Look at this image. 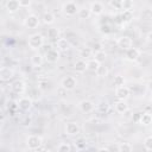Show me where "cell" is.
I'll return each mask as SVG.
<instances>
[{"label":"cell","mask_w":152,"mask_h":152,"mask_svg":"<svg viewBox=\"0 0 152 152\" xmlns=\"http://www.w3.org/2000/svg\"><path fill=\"white\" fill-rule=\"evenodd\" d=\"M27 45L31 50H39L44 45V37L40 33H33L27 38Z\"/></svg>","instance_id":"obj_1"},{"label":"cell","mask_w":152,"mask_h":152,"mask_svg":"<svg viewBox=\"0 0 152 152\" xmlns=\"http://www.w3.org/2000/svg\"><path fill=\"white\" fill-rule=\"evenodd\" d=\"M43 145V138L40 135H37V134H31L26 138V146L28 150L31 151H36V150H39Z\"/></svg>","instance_id":"obj_2"},{"label":"cell","mask_w":152,"mask_h":152,"mask_svg":"<svg viewBox=\"0 0 152 152\" xmlns=\"http://www.w3.org/2000/svg\"><path fill=\"white\" fill-rule=\"evenodd\" d=\"M61 87L64 88L66 91L74 90L77 87V80H76V77H74L71 75H68V76L63 77L62 81H61Z\"/></svg>","instance_id":"obj_3"},{"label":"cell","mask_w":152,"mask_h":152,"mask_svg":"<svg viewBox=\"0 0 152 152\" xmlns=\"http://www.w3.org/2000/svg\"><path fill=\"white\" fill-rule=\"evenodd\" d=\"M78 11V7L77 5L74 2V1H66L63 4L62 6V12L63 14H65L66 17H72V15H76Z\"/></svg>","instance_id":"obj_4"},{"label":"cell","mask_w":152,"mask_h":152,"mask_svg":"<svg viewBox=\"0 0 152 152\" xmlns=\"http://www.w3.org/2000/svg\"><path fill=\"white\" fill-rule=\"evenodd\" d=\"M44 56V61L48 62V63H57L59 61V57H61V53L57 49H48V51L43 55Z\"/></svg>","instance_id":"obj_5"},{"label":"cell","mask_w":152,"mask_h":152,"mask_svg":"<svg viewBox=\"0 0 152 152\" xmlns=\"http://www.w3.org/2000/svg\"><path fill=\"white\" fill-rule=\"evenodd\" d=\"M114 94H115V97H116L118 100H124V101H126V100H128L129 96H131V89L124 84V86H120V87H115Z\"/></svg>","instance_id":"obj_6"},{"label":"cell","mask_w":152,"mask_h":152,"mask_svg":"<svg viewBox=\"0 0 152 152\" xmlns=\"http://www.w3.org/2000/svg\"><path fill=\"white\" fill-rule=\"evenodd\" d=\"M80 126L77 122L75 121H70V122H66L65 126H64V132L66 135H70V137H76L80 134Z\"/></svg>","instance_id":"obj_7"},{"label":"cell","mask_w":152,"mask_h":152,"mask_svg":"<svg viewBox=\"0 0 152 152\" xmlns=\"http://www.w3.org/2000/svg\"><path fill=\"white\" fill-rule=\"evenodd\" d=\"M116 46L121 50H127L129 48L133 46V39L128 36H120L118 39H116Z\"/></svg>","instance_id":"obj_8"},{"label":"cell","mask_w":152,"mask_h":152,"mask_svg":"<svg viewBox=\"0 0 152 152\" xmlns=\"http://www.w3.org/2000/svg\"><path fill=\"white\" fill-rule=\"evenodd\" d=\"M95 103L90 100H82L78 102V109L84 114H90L95 110Z\"/></svg>","instance_id":"obj_9"},{"label":"cell","mask_w":152,"mask_h":152,"mask_svg":"<svg viewBox=\"0 0 152 152\" xmlns=\"http://www.w3.org/2000/svg\"><path fill=\"white\" fill-rule=\"evenodd\" d=\"M39 23H40V20H39V18H38V15H36V14H28V15L25 18V20H24L25 27H27V28H30V30L37 28V27L39 26Z\"/></svg>","instance_id":"obj_10"},{"label":"cell","mask_w":152,"mask_h":152,"mask_svg":"<svg viewBox=\"0 0 152 152\" xmlns=\"http://www.w3.org/2000/svg\"><path fill=\"white\" fill-rule=\"evenodd\" d=\"M17 104H18V108H19V109H21V110H24V112H27V110H30V109L32 108L33 102H32V99H31V97H28V96H23V97H20V99L18 100Z\"/></svg>","instance_id":"obj_11"},{"label":"cell","mask_w":152,"mask_h":152,"mask_svg":"<svg viewBox=\"0 0 152 152\" xmlns=\"http://www.w3.org/2000/svg\"><path fill=\"white\" fill-rule=\"evenodd\" d=\"M140 55H141V51H140L138 48H134V46L127 49L126 52H125V57H126V59L129 61V62L137 61V59L140 57Z\"/></svg>","instance_id":"obj_12"},{"label":"cell","mask_w":152,"mask_h":152,"mask_svg":"<svg viewBox=\"0 0 152 152\" xmlns=\"http://www.w3.org/2000/svg\"><path fill=\"white\" fill-rule=\"evenodd\" d=\"M14 76V70L10 66H2L0 68V81L7 82L10 80H12Z\"/></svg>","instance_id":"obj_13"},{"label":"cell","mask_w":152,"mask_h":152,"mask_svg":"<svg viewBox=\"0 0 152 152\" xmlns=\"http://www.w3.org/2000/svg\"><path fill=\"white\" fill-rule=\"evenodd\" d=\"M89 11H90V13H91L93 15H96V17H97V15H101V14L103 13L104 8H103V5H102L100 1H94V2L90 4Z\"/></svg>","instance_id":"obj_14"},{"label":"cell","mask_w":152,"mask_h":152,"mask_svg":"<svg viewBox=\"0 0 152 152\" xmlns=\"http://www.w3.org/2000/svg\"><path fill=\"white\" fill-rule=\"evenodd\" d=\"M56 48L59 52H66L70 49V42L66 38H58L56 40Z\"/></svg>","instance_id":"obj_15"},{"label":"cell","mask_w":152,"mask_h":152,"mask_svg":"<svg viewBox=\"0 0 152 152\" xmlns=\"http://www.w3.org/2000/svg\"><path fill=\"white\" fill-rule=\"evenodd\" d=\"M30 63H31L32 66H34V68H39V66H42L43 63H44V56H43L42 53L37 52V53H34V55L31 56V58H30Z\"/></svg>","instance_id":"obj_16"},{"label":"cell","mask_w":152,"mask_h":152,"mask_svg":"<svg viewBox=\"0 0 152 152\" xmlns=\"http://www.w3.org/2000/svg\"><path fill=\"white\" fill-rule=\"evenodd\" d=\"M138 122L141 126H150L152 122V114L150 112H144L141 114H139V119Z\"/></svg>","instance_id":"obj_17"},{"label":"cell","mask_w":152,"mask_h":152,"mask_svg":"<svg viewBox=\"0 0 152 152\" xmlns=\"http://www.w3.org/2000/svg\"><path fill=\"white\" fill-rule=\"evenodd\" d=\"M5 8H6V11H7L8 13L13 14V13L18 12L19 8H20L19 1H18V0H7V1H6V5H5Z\"/></svg>","instance_id":"obj_18"},{"label":"cell","mask_w":152,"mask_h":152,"mask_svg":"<svg viewBox=\"0 0 152 152\" xmlns=\"http://www.w3.org/2000/svg\"><path fill=\"white\" fill-rule=\"evenodd\" d=\"M114 109L116 113L119 114H125L127 110H128V104L126 101L124 100H118L115 103H114Z\"/></svg>","instance_id":"obj_19"},{"label":"cell","mask_w":152,"mask_h":152,"mask_svg":"<svg viewBox=\"0 0 152 152\" xmlns=\"http://www.w3.org/2000/svg\"><path fill=\"white\" fill-rule=\"evenodd\" d=\"M74 70L76 72H78V74H83L87 70V61L86 59H82V58H78L74 63Z\"/></svg>","instance_id":"obj_20"},{"label":"cell","mask_w":152,"mask_h":152,"mask_svg":"<svg viewBox=\"0 0 152 152\" xmlns=\"http://www.w3.org/2000/svg\"><path fill=\"white\" fill-rule=\"evenodd\" d=\"M25 88H26L25 82L21 81V80H18V81L13 82L12 86H11V89H12L14 93H17V94H21V93L25 90Z\"/></svg>","instance_id":"obj_21"},{"label":"cell","mask_w":152,"mask_h":152,"mask_svg":"<svg viewBox=\"0 0 152 152\" xmlns=\"http://www.w3.org/2000/svg\"><path fill=\"white\" fill-rule=\"evenodd\" d=\"M42 20H43V23H44L45 25H51V24H53V23L56 21V17H55V14H53L52 12L48 11V12H44V13H43Z\"/></svg>","instance_id":"obj_22"},{"label":"cell","mask_w":152,"mask_h":152,"mask_svg":"<svg viewBox=\"0 0 152 152\" xmlns=\"http://www.w3.org/2000/svg\"><path fill=\"white\" fill-rule=\"evenodd\" d=\"M93 53H94V50L91 49V48H89V46H84V48H82L81 50H80V58H82V59H89L90 57H93Z\"/></svg>","instance_id":"obj_23"},{"label":"cell","mask_w":152,"mask_h":152,"mask_svg":"<svg viewBox=\"0 0 152 152\" xmlns=\"http://www.w3.org/2000/svg\"><path fill=\"white\" fill-rule=\"evenodd\" d=\"M101 63H99L96 59L94 58H89L87 59V70L90 71V72H96V70L99 69Z\"/></svg>","instance_id":"obj_24"},{"label":"cell","mask_w":152,"mask_h":152,"mask_svg":"<svg viewBox=\"0 0 152 152\" xmlns=\"http://www.w3.org/2000/svg\"><path fill=\"white\" fill-rule=\"evenodd\" d=\"M93 57H94V59H96L99 63L102 64V63L106 61V58H107V53H106L104 50L99 49V50H96V51L93 53Z\"/></svg>","instance_id":"obj_25"},{"label":"cell","mask_w":152,"mask_h":152,"mask_svg":"<svg viewBox=\"0 0 152 152\" xmlns=\"http://www.w3.org/2000/svg\"><path fill=\"white\" fill-rule=\"evenodd\" d=\"M77 17H78V19H81V20H86V19H89V17L91 15V13H90V11H89V8H87V7H81V8H78V11H77Z\"/></svg>","instance_id":"obj_26"},{"label":"cell","mask_w":152,"mask_h":152,"mask_svg":"<svg viewBox=\"0 0 152 152\" xmlns=\"http://www.w3.org/2000/svg\"><path fill=\"white\" fill-rule=\"evenodd\" d=\"M46 37H48V39H50V40H55V42H56V40L59 38V30L56 28V27L49 28V30L46 31Z\"/></svg>","instance_id":"obj_27"},{"label":"cell","mask_w":152,"mask_h":152,"mask_svg":"<svg viewBox=\"0 0 152 152\" xmlns=\"http://www.w3.org/2000/svg\"><path fill=\"white\" fill-rule=\"evenodd\" d=\"M134 1L133 0H122L121 11H133Z\"/></svg>","instance_id":"obj_28"},{"label":"cell","mask_w":152,"mask_h":152,"mask_svg":"<svg viewBox=\"0 0 152 152\" xmlns=\"http://www.w3.org/2000/svg\"><path fill=\"white\" fill-rule=\"evenodd\" d=\"M142 146H144V148H145L147 152H151V151H152V135L145 137L144 142H142Z\"/></svg>","instance_id":"obj_29"},{"label":"cell","mask_w":152,"mask_h":152,"mask_svg":"<svg viewBox=\"0 0 152 152\" xmlns=\"http://www.w3.org/2000/svg\"><path fill=\"white\" fill-rule=\"evenodd\" d=\"M121 19H122V21L129 23L133 19V11H122L121 12Z\"/></svg>","instance_id":"obj_30"},{"label":"cell","mask_w":152,"mask_h":152,"mask_svg":"<svg viewBox=\"0 0 152 152\" xmlns=\"http://www.w3.org/2000/svg\"><path fill=\"white\" fill-rule=\"evenodd\" d=\"M125 82H126V80H125V77H124L122 75H115L114 78H113V84H114L115 87L124 86Z\"/></svg>","instance_id":"obj_31"},{"label":"cell","mask_w":152,"mask_h":152,"mask_svg":"<svg viewBox=\"0 0 152 152\" xmlns=\"http://www.w3.org/2000/svg\"><path fill=\"white\" fill-rule=\"evenodd\" d=\"M71 150H72V147L69 142H59V145L57 146V151H59V152H70Z\"/></svg>","instance_id":"obj_32"},{"label":"cell","mask_w":152,"mask_h":152,"mask_svg":"<svg viewBox=\"0 0 152 152\" xmlns=\"http://www.w3.org/2000/svg\"><path fill=\"white\" fill-rule=\"evenodd\" d=\"M133 146L129 142H120L119 144V152H131Z\"/></svg>","instance_id":"obj_33"},{"label":"cell","mask_w":152,"mask_h":152,"mask_svg":"<svg viewBox=\"0 0 152 152\" xmlns=\"http://www.w3.org/2000/svg\"><path fill=\"white\" fill-rule=\"evenodd\" d=\"M97 76H100V77H104V76H107L108 75V69H107V66H104V65H102V64H100V66H99V69L96 70V72H95Z\"/></svg>","instance_id":"obj_34"},{"label":"cell","mask_w":152,"mask_h":152,"mask_svg":"<svg viewBox=\"0 0 152 152\" xmlns=\"http://www.w3.org/2000/svg\"><path fill=\"white\" fill-rule=\"evenodd\" d=\"M109 5L114 8V10H121V5H122V0H110Z\"/></svg>","instance_id":"obj_35"},{"label":"cell","mask_w":152,"mask_h":152,"mask_svg":"<svg viewBox=\"0 0 152 152\" xmlns=\"http://www.w3.org/2000/svg\"><path fill=\"white\" fill-rule=\"evenodd\" d=\"M19 1V6L23 7V8H27L31 6V2L32 0H18Z\"/></svg>","instance_id":"obj_36"},{"label":"cell","mask_w":152,"mask_h":152,"mask_svg":"<svg viewBox=\"0 0 152 152\" xmlns=\"http://www.w3.org/2000/svg\"><path fill=\"white\" fill-rule=\"evenodd\" d=\"M107 150H108V152H113V151H118V152H119V144H118V142L109 144V145L107 146Z\"/></svg>","instance_id":"obj_37"},{"label":"cell","mask_w":152,"mask_h":152,"mask_svg":"<svg viewBox=\"0 0 152 152\" xmlns=\"http://www.w3.org/2000/svg\"><path fill=\"white\" fill-rule=\"evenodd\" d=\"M150 37H151V33L147 34V40H148V42H150Z\"/></svg>","instance_id":"obj_38"}]
</instances>
